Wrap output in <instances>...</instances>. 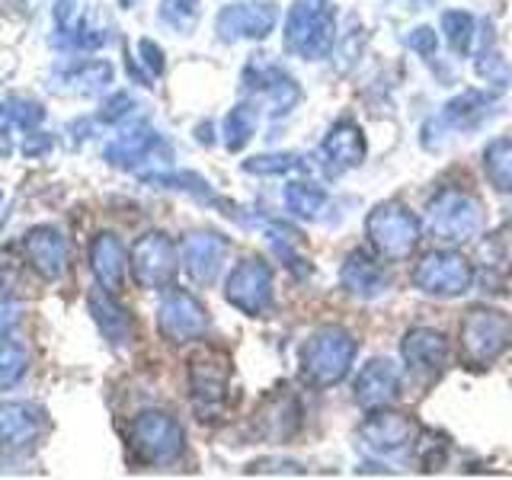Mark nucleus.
I'll return each mask as SVG.
<instances>
[{"instance_id":"obj_1","label":"nucleus","mask_w":512,"mask_h":480,"mask_svg":"<svg viewBox=\"0 0 512 480\" xmlns=\"http://www.w3.org/2000/svg\"><path fill=\"white\" fill-rule=\"evenodd\" d=\"M336 45V7L330 0H295L285 16V52L320 61Z\"/></svg>"},{"instance_id":"obj_2","label":"nucleus","mask_w":512,"mask_h":480,"mask_svg":"<svg viewBox=\"0 0 512 480\" xmlns=\"http://www.w3.org/2000/svg\"><path fill=\"white\" fill-rule=\"evenodd\" d=\"M359 343L352 340V333L343 327H320L308 336V343L301 349V375L314 388H333L340 384L352 362H356Z\"/></svg>"},{"instance_id":"obj_3","label":"nucleus","mask_w":512,"mask_h":480,"mask_svg":"<svg viewBox=\"0 0 512 480\" xmlns=\"http://www.w3.org/2000/svg\"><path fill=\"white\" fill-rule=\"evenodd\" d=\"M426 231L442 244H464L484 231V205L471 192L445 189L426 208Z\"/></svg>"},{"instance_id":"obj_4","label":"nucleus","mask_w":512,"mask_h":480,"mask_svg":"<svg viewBox=\"0 0 512 480\" xmlns=\"http://www.w3.org/2000/svg\"><path fill=\"white\" fill-rule=\"evenodd\" d=\"M365 234L384 260H407L420 244V221L400 202H381L365 218Z\"/></svg>"},{"instance_id":"obj_5","label":"nucleus","mask_w":512,"mask_h":480,"mask_svg":"<svg viewBox=\"0 0 512 480\" xmlns=\"http://www.w3.org/2000/svg\"><path fill=\"white\" fill-rule=\"evenodd\" d=\"M461 346L464 359L477 368L496 362L512 346V320L493 308L468 311L461 320Z\"/></svg>"},{"instance_id":"obj_6","label":"nucleus","mask_w":512,"mask_h":480,"mask_svg":"<svg viewBox=\"0 0 512 480\" xmlns=\"http://www.w3.org/2000/svg\"><path fill=\"white\" fill-rule=\"evenodd\" d=\"M474 269L455 250H432L413 266V285L429 298H458L471 288Z\"/></svg>"},{"instance_id":"obj_7","label":"nucleus","mask_w":512,"mask_h":480,"mask_svg":"<svg viewBox=\"0 0 512 480\" xmlns=\"http://www.w3.org/2000/svg\"><path fill=\"white\" fill-rule=\"evenodd\" d=\"M279 23V7L272 0H247V4H231L218 13V36L224 42L240 39H266Z\"/></svg>"},{"instance_id":"obj_8","label":"nucleus","mask_w":512,"mask_h":480,"mask_svg":"<svg viewBox=\"0 0 512 480\" xmlns=\"http://www.w3.org/2000/svg\"><path fill=\"white\" fill-rule=\"evenodd\" d=\"M228 301L250 317L272 311V272L263 260H244L228 279Z\"/></svg>"},{"instance_id":"obj_9","label":"nucleus","mask_w":512,"mask_h":480,"mask_svg":"<svg viewBox=\"0 0 512 480\" xmlns=\"http://www.w3.org/2000/svg\"><path fill=\"white\" fill-rule=\"evenodd\" d=\"M244 87L266 96L272 116H285V112H292L298 106V100H301V90L292 80V74L282 71L279 64L260 58V55H253V61L247 64Z\"/></svg>"},{"instance_id":"obj_10","label":"nucleus","mask_w":512,"mask_h":480,"mask_svg":"<svg viewBox=\"0 0 512 480\" xmlns=\"http://www.w3.org/2000/svg\"><path fill=\"white\" fill-rule=\"evenodd\" d=\"M228 378H231V362L228 356H205L192 362V400L202 420L215 416L228 397Z\"/></svg>"},{"instance_id":"obj_11","label":"nucleus","mask_w":512,"mask_h":480,"mask_svg":"<svg viewBox=\"0 0 512 480\" xmlns=\"http://www.w3.org/2000/svg\"><path fill=\"white\" fill-rule=\"evenodd\" d=\"M413 439H416V423L407 413L381 410L362 423V442L365 448H372L375 455H397V452H404Z\"/></svg>"},{"instance_id":"obj_12","label":"nucleus","mask_w":512,"mask_h":480,"mask_svg":"<svg viewBox=\"0 0 512 480\" xmlns=\"http://www.w3.org/2000/svg\"><path fill=\"white\" fill-rule=\"evenodd\" d=\"M157 324L167 333V340L186 343V340H196L199 333H205L208 317H205V308L196 298L186 295V292H176L160 304Z\"/></svg>"},{"instance_id":"obj_13","label":"nucleus","mask_w":512,"mask_h":480,"mask_svg":"<svg viewBox=\"0 0 512 480\" xmlns=\"http://www.w3.org/2000/svg\"><path fill=\"white\" fill-rule=\"evenodd\" d=\"M135 442L151 461H170L183 452V429L167 413H144L135 423Z\"/></svg>"},{"instance_id":"obj_14","label":"nucleus","mask_w":512,"mask_h":480,"mask_svg":"<svg viewBox=\"0 0 512 480\" xmlns=\"http://www.w3.org/2000/svg\"><path fill=\"white\" fill-rule=\"evenodd\" d=\"M400 394V368L391 359H372L356 378V404L381 410Z\"/></svg>"},{"instance_id":"obj_15","label":"nucleus","mask_w":512,"mask_h":480,"mask_svg":"<svg viewBox=\"0 0 512 480\" xmlns=\"http://www.w3.org/2000/svg\"><path fill=\"white\" fill-rule=\"evenodd\" d=\"M176 272V250L164 234H148L135 247V276L141 285L160 288L173 279Z\"/></svg>"},{"instance_id":"obj_16","label":"nucleus","mask_w":512,"mask_h":480,"mask_svg":"<svg viewBox=\"0 0 512 480\" xmlns=\"http://www.w3.org/2000/svg\"><path fill=\"white\" fill-rule=\"evenodd\" d=\"M340 285L356 298H378L388 288V269L372 253L352 250L340 266Z\"/></svg>"},{"instance_id":"obj_17","label":"nucleus","mask_w":512,"mask_h":480,"mask_svg":"<svg viewBox=\"0 0 512 480\" xmlns=\"http://www.w3.org/2000/svg\"><path fill=\"white\" fill-rule=\"evenodd\" d=\"M400 352H404V362L413 368V372L436 375L448 362V340H445V333L432 330V327H416L404 336Z\"/></svg>"},{"instance_id":"obj_18","label":"nucleus","mask_w":512,"mask_h":480,"mask_svg":"<svg viewBox=\"0 0 512 480\" xmlns=\"http://www.w3.org/2000/svg\"><path fill=\"white\" fill-rule=\"evenodd\" d=\"M224 256H228V240L221 234H192L183 244V263L189 269V276L202 285L218 279Z\"/></svg>"},{"instance_id":"obj_19","label":"nucleus","mask_w":512,"mask_h":480,"mask_svg":"<svg viewBox=\"0 0 512 480\" xmlns=\"http://www.w3.org/2000/svg\"><path fill=\"white\" fill-rule=\"evenodd\" d=\"M365 135H362V128L356 122H336L327 138H324V157L330 160V170L333 173H346L352 167H362L365 164Z\"/></svg>"},{"instance_id":"obj_20","label":"nucleus","mask_w":512,"mask_h":480,"mask_svg":"<svg viewBox=\"0 0 512 480\" xmlns=\"http://www.w3.org/2000/svg\"><path fill=\"white\" fill-rule=\"evenodd\" d=\"M493 106V93H480V90H464L458 93L455 100H448L442 116L436 119V125L442 128H458V132H464V128H474L480 119L487 116Z\"/></svg>"},{"instance_id":"obj_21","label":"nucleus","mask_w":512,"mask_h":480,"mask_svg":"<svg viewBox=\"0 0 512 480\" xmlns=\"http://www.w3.org/2000/svg\"><path fill=\"white\" fill-rule=\"evenodd\" d=\"M477 263H480V269L487 272V276H506V272L512 269V228H509V224L480 240Z\"/></svg>"},{"instance_id":"obj_22","label":"nucleus","mask_w":512,"mask_h":480,"mask_svg":"<svg viewBox=\"0 0 512 480\" xmlns=\"http://www.w3.org/2000/svg\"><path fill=\"white\" fill-rule=\"evenodd\" d=\"M282 199H285V208L292 212L295 218H317L320 212H324V205H327V192L314 186V183H288L282 189Z\"/></svg>"},{"instance_id":"obj_23","label":"nucleus","mask_w":512,"mask_h":480,"mask_svg":"<svg viewBox=\"0 0 512 480\" xmlns=\"http://www.w3.org/2000/svg\"><path fill=\"white\" fill-rule=\"evenodd\" d=\"M484 170H487V180L496 189L512 192V138H496L493 144H487Z\"/></svg>"},{"instance_id":"obj_24","label":"nucleus","mask_w":512,"mask_h":480,"mask_svg":"<svg viewBox=\"0 0 512 480\" xmlns=\"http://www.w3.org/2000/svg\"><path fill=\"white\" fill-rule=\"evenodd\" d=\"M442 32L452 52L468 55L474 45V16L468 10H445L442 13Z\"/></svg>"},{"instance_id":"obj_25","label":"nucleus","mask_w":512,"mask_h":480,"mask_svg":"<svg viewBox=\"0 0 512 480\" xmlns=\"http://www.w3.org/2000/svg\"><path fill=\"white\" fill-rule=\"evenodd\" d=\"M256 132V112L250 106H234L224 119V144L228 151H244Z\"/></svg>"},{"instance_id":"obj_26","label":"nucleus","mask_w":512,"mask_h":480,"mask_svg":"<svg viewBox=\"0 0 512 480\" xmlns=\"http://www.w3.org/2000/svg\"><path fill=\"white\" fill-rule=\"evenodd\" d=\"M93 260H96V272H100L109 285H119V279H122V247L116 244V240L112 237L96 240Z\"/></svg>"},{"instance_id":"obj_27","label":"nucleus","mask_w":512,"mask_h":480,"mask_svg":"<svg viewBox=\"0 0 512 480\" xmlns=\"http://www.w3.org/2000/svg\"><path fill=\"white\" fill-rule=\"evenodd\" d=\"M298 167H301L298 154H260V157H250L244 164V170L256 176H285Z\"/></svg>"},{"instance_id":"obj_28","label":"nucleus","mask_w":512,"mask_h":480,"mask_svg":"<svg viewBox=\"0 0 512 480\" xmlns=\"http://www.w3.org/2000/svg\"><path fill=\"white\" fill-rule=\"evenodd\" d=\"M260 420H263V432H269L272 423H279V439H288L298 429V410L292 400H276V404L260 413Z\"/></svg>"},{"instance_id":"obj_29","label":"nucleus","mask_w":512,"mask_h":480,"mask_svg":"<svg viewBox=\"0 0 512 480\" xmlns=\"http://www.w3.org/2000/svg\"><path fill=\"white\" fill-rule=\"evenodd\" d=\"M160 16H164V23H170L173 29L186 32L199 20V0H164Z\"/></svg>"},{"instance_id":"obj_30","label":"nucleus","mask_w":512,"mask_h":480,"mask_svg":"<svg viewBox=\"0 0 512 480\" xmlns=\"http://www.w3.org/2000/svg\"><path fill=\"white\" fill-rule=\"evenodd\" d=\"M477 74L487 80V84H496V90H506L509 87V64L503 61V55L500 52H480V58H477Z\"/></svg>"},{"instance_id":"obj_31","label":"nucleus","mask_w":512,"mask_h":480,"mask_svg":"<svg viewBox=\"0 0 512 480\" xmlns=\"http://www.w3.org/2000/svg\"><path fill=\"white\" fill-rule=\"evenodd\" d=\"M362 45H365V32H359V29H352V32H346V36H340V48H336V68L340 71H349L352 64L359 61V55H362Z\"/></svg>"},{"instance_id":"obj_32","label":"nucleus","mask_w":512,"mask_h":480,"mask_svg":"<svg viewBox=\"0 0 512 480\" xmlns=\"http://www.w3.org/2000/svg\"><path fill=\"white\" fill-rule=\"evenodd\" d=\"M407 45L413 48L416 55L432 58V55H436V48H439V36L429 26H416L410 36H407Z\"/></svg>"}]
</instances>
